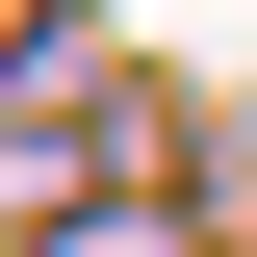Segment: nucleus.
Instances as JSON below:
<instances>
[{"label":"nucleus","instance_id":"1","mask_svg":"<svg viewBox=\"0 0 257 257\" xmlns=\"http://www.w3.org/2000/svg\"><path fill=\"white\" fill-rule=\"evenodd\" d=\"M77 257H155V231H77Z\"/></svg>","mask_w":257,"mask_h":257}]
</instances>
